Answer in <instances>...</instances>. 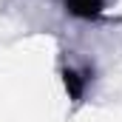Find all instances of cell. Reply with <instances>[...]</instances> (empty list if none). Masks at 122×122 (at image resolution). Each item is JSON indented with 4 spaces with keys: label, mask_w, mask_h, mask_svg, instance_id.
Segmentation results:
<instances>
[{
    "label": "cell",
    "mask_w": 122,
    "mask_h": 122,
    "mask_svg": "<svg viewBox=\"0 0 122 122\" xmlns=\"http://www.w3.org/2000/svg\"><path fill=\"white\" fill-rule=\"evenodd\" d=\"M71 6H74L77 14H97L99 0H71Z\"/></svg>",
    "instance_id": "obj_1"
}]
</instances>
